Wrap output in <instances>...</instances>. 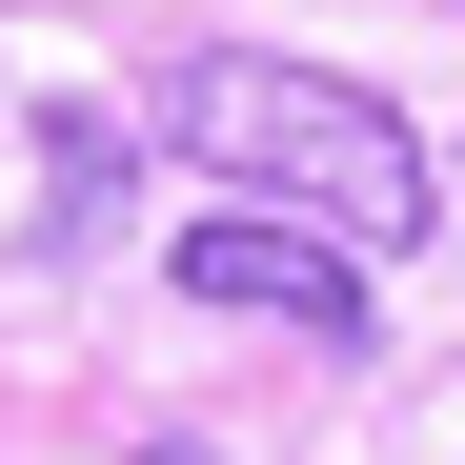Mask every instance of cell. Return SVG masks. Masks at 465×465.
Returning <instances> with one entry per match:
<instances>
[{"mask_svg": "<svg viewBox=\"0 0 465 465\" xmlns=\"http://www.w3.org/2000/svg\"><path fill=\"white\" fill-rule=\"evenodd\" d=\"M142 142L203 163L223 203L303 223V243H344V263L425 243V142H405L384 82H324V61H263V41H183L163 82H142Z\"/></svg>", "mask_w": 465, "mask_h": 465, "instance_id": "1", "label": "cell"}, {"mask_svg": "<svg viewBox=\"0 0 465 465\" xmlns=\"http://www.w3.org/2000/svg\"><path fill=\"white\" fill-rule=\"evenodd\" d=\"M183 303H243V324H303V344H364V263L344 243H303V223H263V203H203L183 223Z\"/></svg>", "mask_w": 465, "mask_h": 465, "instance_id": "2", "label": "cell"}]
</instances>
